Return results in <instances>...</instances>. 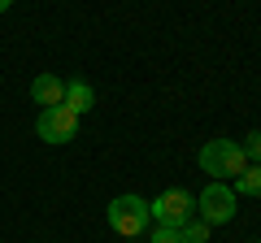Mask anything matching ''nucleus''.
<instances>
[{"instance_id":"nucleus-1","label":"nucleus","mask_w":261,"mask_h":243,"mask_svg":"<svg viewBox=\"0 0 261 243\" xmlns=\"http://www.w3.org/2000/svg\"><path fill=\"white\" fill-rule=\"evenodd\" d=\"M252 161L244 157V148L235 139H209L200 148V169H205L214 183H226V178H240Z\"/></svg>"},{"instance_id":"nucleus-2","label":"nucleus","mask_w":261,"mask_h":243,"mask_svg":"<svg viewBox=\"0 0 261 243\" xmlns=\"http://www.w3.org/2000/svg\"><path fill=\"white\" fill-rule=\"evenodd\" d=\"M105 222H109V230L122 234V239H140V234L148 230V222H152L148 200H140V196H113L109 208H105Z\"/></svg>"},{"instance_id":"nucleus-3","label":"nucleus","mask_w":261,"mask_h":243,"mask_svg":"<svg viewBox=\"0 0 261 243\" xmlns=\"http://www.w3.org/2000/svg\"><path fill=\"white\" fill-rule=\"evenodd\" d=\"M148 213H152V222H157V226H183L187 217L196 213V196H192V191H183V187H166L161 196L148 200Z\"/></svg>"},{"instance_id":"nucleus-4","label":"nucleus","mask_w":261,"mask_h":243,"mask_svg":"<svg viewBox=\"0 0 261 243\" xmlns=\"http://www.w3.org/2000/svg\"><path fill=\"white\" fill-rule=\"evenodd\" d=\"M196 213L205 226H226L235 217V191L226 183H209L200 196H196Z\"/></svg>"},{"instance_id":"nucleus-5","label":"nucleus","mask_w":261,"mask_h":243,"mask_svg":"<svg viewBox=\"0 0 261 243\" xmlns=\"http://www.w3.org/2000/svg\"><path fill=\"white\" fill-rule=\"evenodd\" d=\"M35 135L44 143H70L79 135V113H70L65 104H53V109H39L35 117Z\"/></svg>"},{"instance_id":"nucleus-6","label":"nucleus","mask_w":261,"mask_h":243,"mask_svg":"<svg viewBox=\"0 0 261 243\" xmlns=\"http://www.w3.org/2000/svg\"><path fill=\"white\" fill-rule=\"evenodd\" d=\"M61 104H65L70 113H79V117H83V113H92V109H96V92H92V83H83V78H70V83H65Z\"/></svg>"},{"instance_id":"nucleus-7","label":"nucleus","mask_w":261,"mask_h":243,"mask_svg":"<svg viewBox=\"0 0 261 243\" xmlns=\"http://www.w3.org/2000/svg\"><path fill=\"white\" fill-rule=\"evenodd\" d=\"M61 96H65V83L57 74H39L35 83H31V100L39 104V109H53V104H61Z\"/></svg>"},{"instance_id":"nucleus-8","label":"nucleus","mask_w":261,"mask_h":243,"mask_svg":"<svg viewBox=\"0 0 261 243\" xmlns=\"http://www.w3.org/2000/svg\"><path fill=\"white\" fill-rule=\"evenodd\" d=\"M235 196H261V165H248L240 178H235Z\"/></svg>"},{"instance_id":"nucleus-9","label":"nucleus","mask_w":261,"mask_h":243,"mask_svg":"<svg viewBox=\"0 0 261 243\" xmlns=\"http://www.w3.org/2000/svg\"><path fill=\"white\" fill-rule=\"evenodd\" d=\"M178 230H183V243H209V230H214V226H205L200 217H187Z\"/></svg>"},{"instance_id":"nucleus-10","label":"nucleus","mask_w":261,"mask_h":243,"mask_svg":"<svg viewBox=\"0 0 261 243\" xmlns=\"http://www.w3.org/2000/svg\"><path fill=\"white\" fill-rule=\"evenodd\" d=\"M148 243H183V230H178V226H157V230L148 234Z\"/></svg>"},{"instance_id":"nucleus-11","label":"nucleus","mask_w":261,"mask_h":243,"mask_svg":"<svg viewBox=\"0 0 261 243\" xmlns=\"http://www.w3.org/2000/svg\"><path fill=\"white\" fill-rule=\"evenodd\" d=\"M240 148H244V157H248V161H252V165H261V131H252V135H248V139H244V143H240Z\"/></svg>"},{"instance_id":"nucleus-12","label":"nucleus","mask_w":261,"mask_h":243,"mask_svg":"<svg viewBox=\"0 0 261 243\" xmlns=\"http://www.w3.org/2000/svg\"><path fill=\"white\" fill-rule=\"evenodd\" d=\"M9 5H13V0H0V13H9Z\"/></svg>"},{"instance_id":"nucleus-13","label":"nucleus","mask_w":261,"mask_h":243,"mask_svg":"<svg viewBox=\"0 0 261 243\" xmlns=\"http://www.w3.org/2000/svg\"><path fill=\"white\" fill-rule=\"evenodd\" d=\"M252 243H261V239H252Z\"/></svg>"}]
</instances>
